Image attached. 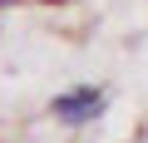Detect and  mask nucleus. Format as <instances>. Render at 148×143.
Returning a JSON list of instances; mask_svg holds the SVG:
<instances>
[{
    "instance_id": "1",
    "label": "nucleus",
    "mask_w": 148,
    "mask_h": 143,
    "mask_svg": "<svg viewBox=\"0 0 148 143\" xmlns=\"http://www.w3.org/2000/svg\"><path fill=\"white\" fill-rule=\"evenodd\" d=\"M104 104H109V94H104L99 84H74V89L54 94L49 114H54L59 123H69V128H84V123H94V118L104 114Z\"/></svg>"
}]
</instances>
